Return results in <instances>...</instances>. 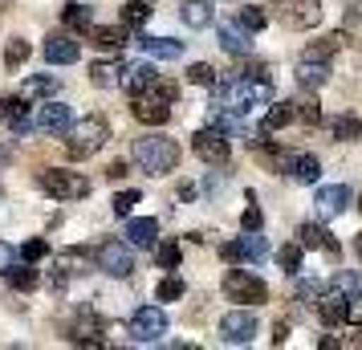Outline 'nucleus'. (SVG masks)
<instances>
[{
  "mask_svg": "<svg viewBox=\"0 0 362 350\" xmlns=\"http://www.w3.org/2000/svg\"><path fill=\"white\" fill-rule=\"evenodd\" d=\"M216 86H220V94H224V106L236 110L240 118H245L248 110L273 102V78H269V74H232V78H224V82H216Z\"/></svg>",
  "mask_w": 362,
  "mask_h": 350,
  "instance_id": "f257e3e1",
  "label": "nucleus"
},
{
  "mask_svg": "<svg viewBox=\"0 0 362 350\" xmlns=\"http://www.w3.org/2000/svg\"><path fill=\"white\" fill-rule=\"evenodd\" d=\"M131 159L147 175H167V171L180 167V143L167 139V134H139L134 147H131Z\"/></svg>",
  "mask_w": 362,
  "mask_h": 350,
  "instance_id": "f03ea898",
  "label": "nucleus"
},
{
  "mask_svg": "<svg viewBox=\"0 0 362 350\" xmlns=\"http://www.w3.org/2000/svg\"><path fill=\"white\" fill-rule=\"evenodd\" d=\"M175 86L163 82V78H155V82L147 86V90H139V94H131V115L143 122V127H163L167 118H171V106H175Z\"/></svg>",
  "mask_w": 362,
  "mask_h": 350,
  "instance_id": "7ed1b4c3",
  "label": "nucleus"
},
{
  "mask_svg": "<svg viewBox=\"0 0 362 350\" xmlns=\"http://www.w3.org/2000/svg\"><path fill=\"white\" fill-rule=\"evenodd\" d=\"M110 143V122L102 115H86L66 127V155L69 159H90Z\"/></svg>",
  "mask_w": 362,
  "mask_h": 350,
  "instance_id": "20e7f679",
  "label": "nucleus"
},
{
  "mask_svg": "<svg viewBox=\"0 0 362 350\" xmlns=\"http://www.w3.org/2000/svg\"><path fill=\"white\" fill-rule=\"evenodd\" d=\"M37 187L57 204H74V200H86L90 196V180L78 175V171H62V167H45L37 175Z\"/></svg>",
  "mask_w": 362,
  "mask_h": 350,
  "instance_id": "39448f33",
  "label": "nucleus"
},
{
  "mask_svg": "<svg viewBox=\"0 0 362 350\" xmlns=\"http://www.w3.org/2000/svg\"><path fill=\"white\" fill-rule=\"evenodd\" d=\"M273 17L285 25V29H317L322 25V0H273Z\"/></svg>",
  "mask_w": 362,
  "mask_h": 350,
  "instance_id": "423d86ee",
  "label": "nucleus"
},
{
  "mask_svg": "<svg viewBox=\"0 0 362 350\" xmlns=\"http://www.w3.org/2000/svg\"><path fill=\"white\" fill-rule=\"evenodd\" d=\"M224 293H228V301L261 305V301H269V285H264L257 273H248V269H228V273H224Z\"/></svg>",
  "mask_w": 362,
  "mask_h": 350,
  "instance_id": "0eeeda50",
  "label": "nucleus"
},
{
  "mask_svg": "<svg viewBox=\"0 0 362 350\" xmlns=\"http://www.w3.org/2000/svg\"><path fill=\"white\" fill-rule=\"evenodd\" d=\"M167 310H159V305H143V310H134L131 322H127V330H131L134 342H143V346H151V342H163L167 334Z\"/></svg>",
  "mask_w": 362,
  "mask_h": 350,
  "instance_id": "6e6552de",
  "label": "nucleus"
},
{
  "mask_svg": "<svg viewBox=\"0 0 362 350\" xmlns=\"http://www.w3.org/2000/svg\"><path fill=\"white\" fill-rule=\"evenodd\" d=\"M94 265L102 273H110V277H131L134 273V252L127 240H102L98 249H94Z\"/></svg>",
  "mask_w": 362,
  "mask_h": 350,
  "instance_id": "1a4fd4ad",
  "label": "nucleus"
},
{
  "mask_svg": "<svg viewBox=\"0 0 362 350\" xmlns=\"http://www.w3.org/2000/svg\"><path fill=\"white\" fill-rule=\"evenodd\" d=\"M192 151H196L204 163H212V167H224V163L232 159V143H228V134L216 131V127H204V131L192 134Z\"/></svg>",
  "mask_w": 362,
  "mask_h": 350,
  "instance_id": "9d476101",
  "label": "nucleus"
},
{
  "mask_svg": "<svg viewBox=\"0 0 362 350\" xmlns=\"http://www.w3.org/2000/svg\"><path fill=\"white\" fill-rule=\"evenodd\" d=\"M257 314L252 310H232V314L220 317V338L228 342V346H248L252 338H257Z\"/></svg>",
  "mask_w": 362,
  "mask_h": 350,
  "instance_id": "9b49d317",
  "label": "nucleus"
},
{
  "mask_svg": "<svg viewBox=\"0 0 362 350\" xmlns=\"http://www.w3.org/2000/svg\"><path fill=\"white\" fill-rule=\"evenodd\" d=\"M220 257L228 261V265H240V261H252V265H261L264 257H269V240L261 233H245L240 240H228V245H220Z\"/></svg>",
  "mask_w": 362,
  "mask_h": 350,
  "instance_id": "f8f14e48",
  "label": "nucleus"
},
{
  "mask_svg": "<svg viewBox=\"0 0 362 350\" xmlns=\"http://www.w3.org/2000/svg\"><path fill=\"white\" fill-rule=\"evenodd\" d=\"M102 334H106V322H102L98 310H90V305H82L78 317L69 322V342H74V346H102V342H106Z\"/></svg>",
  "mask_w": 362,
  "mask_h": 350,
  "instance_id": "ddd939ff",
  "label": "nucleus"
},
{
  "mask_svg": "<svg viewBox=\"0 0 362 350\" xmlns=\"http://www.w3.org/2000/svg\"><path fill=\"white\" fill-rule=\"evenodd\" d=\"M313 305H317V317H322L326 326H346V322H350V298H346L342 289H334V285H329Z\"/></svg>",
  "mask_w": 362,
  "mask_h": 350,
  "instance_id": "4468645a",
  "label": "nucleus"
},
{
  "mask_svg": "<svg viewBox=\"0 0 362 350\" xmlns=\"http://www.w3.org/2000/svg\"><path fill=\"white\" fill-rule=\"evenodd\" d=\"M281 171H285L293 184H317L322 163H317V155H293V151H285V155H281Z\"/></svg>",
  "mask_w": 362,
  "mask_h": 350,
  "instance_id": "2eb2a0df",
  "label": "nucleus"
},
{
  "mask_svg": "<svg viewBox=\"0 0 362 350\" xmlns=\"http://www.w3.org/2000/svg\"><path fill=\"white\" fill-rule=\"evenodd\" d=\"M69 122H74V115H69L66 102H45V106L37 110V118H33V131H41V134H66Z\"/></svg>",
  "mask_w": 362,
  "mask_h": 350,
  "instance_id": "dca6fc26",
  "label": "nucleus"
},
{
  "mask_svg": "<svg viewBox=\"0 0 362 350\" xmlns=\"http://www.w3.org/2000/svg\"><path fill=\"white\" fill-rule=\"evenodd\" d=\"M313 208H317V216H342L346 208H350V187L346 184H329V187H317V196H313Z\"/></svg>",
  "mask_w": 362,
  "mask_h": 350,
  "instance_id": "f3484780",
  "label": "nucleus"
},
{
  "mask_svg": "<svg viewBox=\"0 0 362 350\" xmlns=\"http://www.w3.org/2000/svg\"><path fill=\"white\" fill-rule=\"evenodd\" d=\"M78 57H82V45L74 41V33L45 37V62H49V66H74Z\"/></svg>",
  "mask_w": 362,
  "mask_h": 350,
  "instance_id": "a211bd4d",
  "label": "nucleus"
},
{
  "mask_svg": "<svg viewBox=\"0 0 362 350\" xmlns=\"http://www.w3.org/2000/svg\"><path fill=\"white\" fill-rule=\"evenodd\" d=\"M159 240V220L155 216H127V245L131 249H155Z\"/></svg>",
  "mask_w": 362,
  "mask_h": 350,
  "instance_id": "6ab92c4d",
  "label": "nucleus"
},
{
  "mask_svg": "<svg viewBox=\"0 0 362 350\" xmlns=\"http://www.w3.org/2000/svg\"><path fill=\"white\" fill-rule=\"evenodd\" d=\"M248 29L240 25V21H224L220 25V49L224 53H232V57H248L252 53V41H248Z\"/></svg>",
  "mask_w": 362,
  "mask_h": 350,
  "instance_id": "aec40b11",
  "label": "nucleus"
},
{
  "mask_svg": "<svg viewBox=\"0 0 362 350\" xmlns=\"http://www.w3.org/2000/svg\"><path fill=\"white\" fill-rule=\"evenodd\" d=\"M86 37H90V41H94L98 49L118 53L122 45H127V41H131V29H127V25H94V29H90Z\"/></svg>",
  "mask_w": 362,
  "mask_h": 350,
  "instance_id": "412c9836",
  "label": "nucleus"
},
{
  "mask_svg": "<svg viewBox=\"0 0 362 350\" xmlns=\"http://www.w3.org/2000/svg\"><path fill=\"white\" fill-rule=\"evenodd\" d=\"M329 82V62H317V57H301L297 62V86L301 90H322Z\"/></svg>",
  "mask_w": 362,
  "mask_h": 350,
  "instance_id": "4be33fe9",
  "label": "nucleus"
},
{
  "mask_svg": "<svg viewBox=\"0 0 362 350\" xmlns=\"http://www.w3.org/2000/svg\"><path fill=\"white\" fill-rule=\"evenodd\" d=\"M62 25H66V33H90L94 29V8L82 4V0H69V4H62Z\"/></svg>",
  "mask_w": 362,
  "mask_h": 350,
  "instance_id": "5701e85b",
  "label": "nucleus"
},
{
  "mask_svg": "<svg viewBox=\"0 0 362 350\" xmlns=\"http://www.w3.org/2000/svg\"><path fill=\"white\" fill-rule=\"evenodd\" d=\"M155 78H159V74H155V66H151V62H131V66H122L118 86H122L127 94H139V90H147Z\"/></svg>",
  "mask_w": 362,
  "mask_h": 350,
  "instance_id": "b1692460",
  "label": "nucleus"
},
{
  "mask_svg": "<svg viewBox=\"0 0 362 350\" xmlns=\"http://www.w3.org/2000/svg\"><path fill=\"white\" fill-rule=\"evenodd\" d=\"M297 245H301V249H326L329 257H338V252H342V249H338V240H334L322 224H301V228H297Z\"/></svg>",
  "mask_w": 362,
  "mask_h": 350,
  "instance_id": "393cba45",
  "label": "nucleus"
},
{
  "mask_svg": "<svg viewBox=\"0 0 362 350\" xmlns=\"http://www.w3.org/2000/svg\"><path fill=\"white\" fill-rule=\"evenodd\" d=\"M134 45L151 57H163V62L183 57V41H171V37H134Z\"/></svg>",
  "mask_w": 362,
  "mask_h": 350,
  "instance_id": "a878e982",
  "label": "nucleus"
},
{
  "mask_svg": "<svg viewBox=\"0 0 362 350\" xmlns=\"http://www.w3.org/2000/svg\"><path fill=\"white\" fill-rule=\"evenodd\" d=\"M180 17H183L187 29H208V25H212V4H208V0H183Z\"/></svg>",
  "mask_w": 362,
  "mask_h": 350,
  "instance_id": "bb28decb",
  "label": "nucleus"
},
{
  "mask_svg": "<svg viewBox=\"0 0 362 350\" xmlns=\"http://www.w3.org/2000/svg\"><path fill=\"white\" fill-rule=\"evenodd\" d=\"M118 78H122V62H94L90 66V82L98 86V90H110V86H118Z\"/></svg>",
  "mask_w": 362,
  "mask_h": 350,
  "instance_id": "cd10ccee",
  "label": "nucleus"
},
{
  "mask_svg": "<svg viewBox=\"0 0 362 350\" xmlns=\"http://www.w3.org/2000/svg\"><path fill=\"white\" fill-rule=\"evenodd\" d=\"M334 289H342L350 305H362V273L358 269H342V273H334Z\"/></svg>",
  "mask_w": 362,
  "mask_h": 350,
  "instance_id": "c85d7f7f",
  "label": "nucleus"
},
{
  "mask_svg": "<svg viewBox=\"0 0 362 350\" xmlns=\"http://www.w3.org/2000/svg\"><path fill=\"white\" fill-rule=\"evenodd\" d=\"M4 281L13 285V289H17V293H29V289H37V281H41V277H37V269L29 265V261H25V265H13L8 269V273H4Z\"/></svg>",
  "mask_w": 362,
  "mask_h": 350,
  "instance_id": "c756f323",
  "label": "nucleus"
},
{
  "mask_svg": "<svg viewBox=\"0 0 362 350\" xmlns=\"http://www.w3.org/2000/svg\"><path fill=\"white\" fill-rule=\"evenodd\" d=\"M151 13H155V8H151L147 0H127V4H122V13H118V17H122V25H127V29H143V25H147L151 21Z\"/></svg>",
  "mask_w": 362,
  "mask_h": 350,
  "instance_id": "7c9ffc66",
  "label": "nucleus"
},
{
  "mask_svg": "<svg viewBox=\"0 0 362 350\" xmlns=\"http://www.w3.org/2000/svg\"><path fill=\"white\" fill-rule=\"evenodd\" d=\"M293 118H297L293 102H273V106L264 110V122H261V131H281V127H289Z\"/></svg>",
  "mask_w": 362,
  "mask_h": 350,
  "instance_id": "2f4dec72",
  "label": "nucleus"
},
{
  "mask_svg": "<svg viewBox=\"0 0 362 350\" xmlns=\"http://www.w3.org/2000/svg\"><path fill=\"white\" fill-rule=\"evenodd\" d=\"M329 131H334V139H342V143H358V139H362V118L338 115L334 122H329Z\"/></svg>",
  "mask_w": 362,
  "mask_h": 350,
  "instance_id": "473e14b6",
  "label": "nucleus"
},
{
  "mask_svg": "<svg viewBox=\"0 0 362 350\" xmlns=\"http://www.w3.org/2000/svg\"><path fill=\"white\" fill-rule=\"evenodd\" d=\"M57 78H49V74H33V78H25V98H49V94H57Z\"/></svg>",
  "mask_w": 362,
  "mask_h": 350,
  "instance_id": "72a5a7b5",
  "label": "nucleus"
},
{
  "mask_svg": "<svg viewBox=\"0 0 362 350\" xmlns=\"http://www.w3.org/2000/svg\"><path fill=\"white\" fill-rule=\"evenodd\" d=\"M183 293H187V285H183V277L175 273V269H167V277L159 285H155V298L159 301H180Z\"/></svg>",
  "mask_w": 362,
  "mask_h": 350,
  "instance_id": "f704fd0d",
  "label": "nucleus"
},
{
  "mask_svg": "<svg viewBox=\"0 0 362 350\" xmlns=\"http://www.w3.org/2000/svg\"><path fill=\"white\" fill-rule=\"evenodd\" d=\"M29 53H33V45H29L25 37H13V41L4 45V66H8V69H21L25 62H29Z\"/></svg>",
  "mask_w": 362,
  "mask_h": 350,
  "instance_id": "c9c22d12",
  "label": "nucleus"
},
{
  "mask_svg": "<svg viewBox=\"0 0 362 350\" xmlns=\"http://www.w3.org/2000/svg\"><path fill=\"white\" fill-rule=\"evenodd\" d=\"M236 21H240V25H245L248 33H261L264 25H269V13H264L261 4H245V8H240V13H236Z\"/></svg>",
  "mask_w": 362,
  "mask_h": 350,
  "instance_id": "e433bc0d",
  "label": "nucleus"
},
{
  "mask_svg": "<svg viewBox=\"0 0 362 350\" xmlns=\"http://www.w3.org/2000/svg\"><path fill=\"white\" fill-rule=\"evenodd\" d=\"M338 49H342V33H329V37H322L317 45H310V49H305V57H317V62H329V57H334Z\"/></svg>",
  "mask_w": 362,
  "mask_h": 350,
  "instance_id": "4c0bfd02",
  "label": "nucleus"
},
{
  "mask_svg": "<svg viewBox=\"0 0 362 350\" xmlns=\"http://www.w3.org/2000/svg\"><path fill=\"white\" fill-rule=\"evenodd\" d=\"M8 127H13L17 134H29V131H33V115H29L25 98H13V115H8Z\"/></svg>",
  "mask_w": 362,
  "mask_h": 350,
  "instance_id": "58836bf2",
  "label": "nucleus"
},
{
  "mask_svg": "<svg viewBox=\"0 0 362 350\" xmlns=\"http://www.w3.org/2000/svg\"><path fill=\"white\" fill-rule=\"evenodd\" d=\"M180 257H183V249L175 245V240H155V261H159V269H180Z\"/></svg>",
  "mask_w": 362,
  "mask_h": 350,
  "instance_id": "ea45409f",
  "label": "nucleus"
},
{
  "mask_svg": "<svg viewBox=\"0 0 362 350\" xmlns=\"http://www.w3.org/2000/svg\"><path fill=\"white\" fill-rule=\"evenodd\" d=\"M21 261H29V265H37V261H45L49 257V240H41V236H33V240H25L17 249Z\"/></svg>",
  "mask_w": 362,
  "mask_h": 350,
  "instance_id": "a19ab883",
  "label": "nucleus"
},
{
  "mask_svg": "<svg viewBox=\"0 0 362 350\" xmlns=\"http://www.w3.org/2000/svg\"><path fill=\"white\" fill-rule=\"evenodd\" d=\"M293 110H297V122H305V127H317V122H322V106L313 98H297Z\"/></svg>",
  "mask_w": 362,
  "mask_h": 350,
  "instance_id": "79ce46f5",
  "label": "nucleus"
},
{
  "mask_svg": "<svg viewBox=\"0 0 362 350\" xmlns=\"http://www.w3.org/2000/svg\"><path fill=\"white\" fill-rule=\"evenodd\" d=\"M139 200H143V192H139V187H131V192H118L110 208H115V216H122V220H127V216L134 212V204H139Z\"/></svg>",
  "mask_w": 362,
  "mask_h": 350,
  "instance_id": "37998d69",
  "label": "nucleus"
},
{
  "mask_svg": "<svg viewBox=\"0 0 362 350\" xmlns=\"http://www.w3.org/2000/svg\"><path fill=\"white\" fill-rule=\"evenodd\" d=\"M187 82H192V86H216L220 78H216V66H208V62H196V66L187 69Z\"/></svg>",
  "mask_w": 362,
  "mask_h": 350,
  "instance_id": "c03bdc74",
  "label": "nucleus"
},
{
  "mask_svg": "<svg viewBox=\"0 0 362 350\" xmlns=\"http://www.w3.org/2000/svg\"><path fill=\"white\" fill-rule=\"evenodd\" d=\"M277 265L285 269V273H301V245H285V249L277 252Z\"/></svg>",
  "mask_w": 362,
  "mask_h": 350,
  "instance_id": "a18cd8bd",
  "label": "nucleus"
},
{
  "mask_svg": "<svg viewBox=\"0 0 362 350\" xmlns=\"http://www.w3.org/2000/svg\"><path fill=\"white\" fill-rule=\"evenodd\" d=\"M261 224H264L261 208H257V204H252V196H248V208H245V216H240V228H245V233H261Z\"/></svg>",
  "mask_w": 362,
  "mask_h": 350,
  "instance_id": "49530a36",
  "label": "nucleus"
},
{
  "mask_svg": "<svg viewBox=\"0 0 362 350\" xmlns=\"http://www.w3.org/2000/svg\"><path fill=\"white\" fill-rule=\"evenodd\" d=\"M322 293H326V285L322 281H297V298L301 301H317Z\"/></svg>",
  "mask_w": 362,
  "mask_h": 350,
  "instance_id": "de8ad7c7",
  "label": "nucleus"
},
{
  "mask_svg": "<svg viewBox=\"0 0 362 350\" xmlns=\"http://www.w3.org/2000/svg\"><path fill=\"white\" fill-rule=\"evenodd\" d=\"M21 257H17V249H13V245H4V240H0V277H4V273H8V269L17 265Z\"/></svg>",
  "mask_w": 362,
  "mask_h": 350,
  "instance_id": "09e8293b",
  "label": "nucleus"
},
{
  "mask_svg": "<svg viewBox=\"0 0 362 350\" xmlns=\"http://www.w3.org/2000/svg\"><path fill=\"white\" fill-rule=\"evenodd\" d=\"M8 115H13V98H0V127H8Z\"/></svg>",
  "mask_w": 362,
  "mask_h": 350,
  "instance_id": "8fccbe9b",
  "label": "nucleus"
},
{
  "mask_svg": "<svg viewBox=\"0 0 362 350\" xmlns=\"http://www.w3.org/2000/svg\"><path fill=\"white\" fill-rule=\"evenodd\" d=\"M127 175V163H110L106 167V180H122Z\"/></svg>",
  "mask_w": 362,
  "mask_h": 350,
  "instance_id": "3c124183",
  "label": "nucleus"
},
{
  "mask_svg": "<svg viewBox=\"0 0 362 350\" xmlns=\"http://www.w3.org/2000/svg\"><path fill=\"white\" fill-rule=\"evenodd\" d=\"M13 163V147H8V143H0V167H8Z\"/></svg>",
  "mask_w": 362,
  "mask_h": 350,
  "instance_id": "603ef678",
  "label": "nucleus"
},
{
  "mask_svg": "<svg viewBox=\"0 0 362 350\" xmlns=\"http://www.w3.org/2000/svg\"><path fill=\"white\" fill-rule=\"evenodd\" d=\"M354 252H358V257H362V233H358V240H354Z\"/></svg>",
  "mask_w": 362,
  "mask_h": 350,
  "instance_id": "864d4df0",
  "label": "nucleus"
},
{
  "mask_svg": "<svg viewBox=\"0 0 362 350\" xmlns=\"http://www.w3.org/2000/svg\"><path fill=\"white\" fill-rule=\"evenodd\" d=\"M358 208H362V204H358Z\"/></svg>",
  "mask_w": 362,
  "mask_h": 350,
  "instance_id": "5fc2aeb1",
  "label": "nucleus"
}]
</instances>
